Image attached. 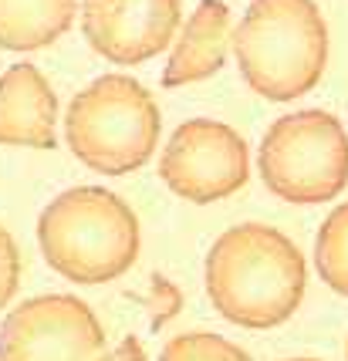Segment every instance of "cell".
Instances as JSON below:
<instances>
[{
    "instance_id": "obj_9",
    "label": "cell",
    "mask_w": 348,
    "mask_h": 361,
    "mask_svg": "<svg viewBox=\"0 0 348 361\" xmlns=\"http://www.w3.org/2000/svg\"><path fill=\"white\" fill-rule=\"evenodd\" d=\"M58 98L34 64H14L0 78V145L54 149Z\"/></svg>"
},
{
    "instance_id": "obj_14",
    "label": "cell",
    "mask_w": 348,
    "mask_h": 361,
    "mask_svg": "<svg viewBox=\"0 0 348 361\" xmlns=\"http://www.w3.org/2000/svg\"><path fill=\"white\" fill-rule=\"evenodd\" d=\"M145 307H149V331H162L169 317H176L183 311V290H179L176 283L166 281L162 274H152V277H149Z\"/></svg>"
},
{
    "instance_id": "obj_11",
    "label": "cell",
    "mask_w": 348,
    "mask_h": 361,
    "mask_svg": "<svg viewBox=\"0 0 348 361\" xmlns=\"http://www.w3.org/2000/svg\"><path fill=\"white\" fill-rule=\"evenodd\" d=\"M78 11V0H0V47L37 51L61 37Z\"/></svg>"
},
{
    "instance_id": "obj_3",
    "label": "cell",
    "mask_w": 348,
    "mask_h": 361,
    "mask_svg": "<svg viewBox=\"0 0 348 361\" xmlns=\"http://www.w3.org/2000/svg\"><path fill=\"white\" fill-rule=\"evenodd\" d=\"M240 75L257 94L291 102L311 92L328 61V27L315 0H251L234 31Z\"/></svg>"
},
{
    "instance_id": "obj_17",
    "label": "cell",
    "mask_w": 348,
    "mask_h": 361,
    "mask_svg": "<svg viewBox=\"0 0 348 361\" xmlns=\"http://www.w3.org/2000/svg\"><path fill=\"white\" fill-rule=\"evenodd\" d=\"M287 361H318V358H287Z\"/></svg>"
},
{
    "instance_id": "obj_16",
    "label": "cell",
    "mask_w": 348,
    "mask_h": 361,
    "mask_svg": "<svg viewBox=\"0 0 348 361\" xmlns=\"http://www.w3.org/2000/svg\"><path fill=\"white\" fill-rule=\"evenodd\" d=\"M98 361H149V358L143 355V345H139V338H132V334H128L126 341L115 348L112 355H102Z\"/></svg>"
},
{
    "instance_id": "obj_13",
    "label": "cell",
    "mask_w": 348,
    "mask_h": 361,
    "mask_svg": "<svg viewBox=\"0 0 348 361\" xmlns=\"http://www.w3.org/2000/svg\"><path fill=\"white\" fill-rule=\"evenodd\" d=\"M159 361H253V358L240 345L227 341L220 334L190 331V334H179L173 341H166Z\"/></svg>"
},
{
    "instance_id": "obj_18",
    "label": "cell",
    "mask_w": 348,
    "mask_h": 361,
    "mask_svg": "<svg viewBox=\"0 0 348 361\" xmlns=\"http://www.w3.org/2000/svg\"><path fill=\"white\" fill-rule=\"evenodd\" d=\"M345 358H348V348H345Z\"/></svg>"
},
{
    "instance_id": "obj_7",
    "label": "cell",
    "mask_w": 348,
    "mask_h": 361,
    "mask_svg": "<svg viewBox=\"0 0 348 361\" xmlns=\"http://www.w3.org/2000/svg\"><path fill=\"white\" fill-rule=\"evenodd\" d=\"M159 176L176 196L190 203H213L247 183L251 152L237 128L217 118H190L166 142Z\"/></svg>"
},
{
    "instance_id": "obj_8",
    "label": "cell",
    "mask_w": 348,
    "mask_h": 361,
    "mask_svg": "<svg viewBox=\"0 0 348 361\" xmlns=\"http://www.w3.org/2000/svg\"><path fill=\"white\" fill-rule=\"evenodd\" d=\"M81 31L105 61L143 64L179 31V0H85Z\"/></svg>"
},
{
    "instance_id": "obj_10",
    "label": "cell",
    "mask_w": 348,
    "mask_h": 361,
    "mask_svg": "<svg viewBox=\"0 0 348 361\" xmlns=\"http://www.w3.org/2000/svg\"><path fill=\"white\" fill-rule=\"evenodd\" d=\"M227 41H230V7L223 0H203L179 31L173 58L162 71V85L179 88L217 75L227 61Z\"/></svg>"
},
{
    "instance_id": "obj_4",
    "label": "cell",
    "mask_w": 348,
    "mask_h": 361,
    "mask_svg": "<svg viewBox=\"0 0 348 361\" xmlns=\"http://www.w3.org/2000/svg\"><path fill=\"white\" fill-rule=\"evenodd\" d=\"M64 139L78 162L95 173H136L149 162L159 139L156 98L136 78L102 75L68 105Z\"/></svg>"
},
{
    "instance_id": "obj_15",
    "label": "cell",
    "mask_w": 348,
    "mask_h": 361,
    "mask_svg": "<svg viewBox=\"0 0 348 361\" xmlns=\"http://www.w3.org/2000/svg\"><path fill=\"white\" fill-rule=\"evenodd\" d=\"M17 283H20V253L14 236L0 226V307H7V300L17 294Z\"/></svg>"
},
{
    "instance_id": "obj_1",
    "label": "cell",
    "mask_w": 348,
    "mask_h": 361,
    "mask_svg": "<svg viewBox=\"0 0 348 361\" xmlns=\"http://www.w3.org/2000/svg\"><path fill=\"white\" fill-rule=\"evenodd\" d=\"M308 264L294 240L268 223H240L206 253V298L237 328L268 331L298 311Z\"/></svg>"
},
{
    "instance_id": "obj_2",
    "label": "cell",
    "mask_w": 348,
    "mask_h": 361,
    "mask_svg": "<svg viewBox=\"0 0 348 361\" xmlns=\"http://www.w3.org/2000/svg\"><path fill=\"white\" fill-rule=\"evenodd\" d=\"M37 243L54 274L75 283H109L139 257V220L112 189L75 186L44 206Z\"/></svg>"
},
{
    "instance_id": "obj_5",
    "label": "cell",
    "mask_w": 348,
    "mask_h": 361,
    "mask_svg": "<svg viewBox=\"0 0 348 361\" xmlns=\"http://www.w3.org/2000/svg\"><path fill=\"white\" fill-rule=\"evenodd\" d=\"M264 186L287 203H328L348 186V132L321 109L281 115L257 152Z\"/></svg>"
},
{
    "instance_id": "obj_12",
    "label": "cell",
    "mask_w": 348,
    "mask_h": 361,
    "mask_svg": "<svg viewBox=\"0 0 348 361\" xmlns=\"http://www.w3.org/2000/svg\"><path fill=\"white\" fill-rule=\"evenodd\" d=\"M315 267L335 294L348 298V203L328 213L315 243Z\"/></svg>"
},
{
    "instance_id": "obj_6",
    "label": "cell",
    "mask_w": 348,
    "mask_h": 361,
    "mask_svg": "<svg viewBox=\"0 0 348 361\" xmlns=\"http://www.w3.org/2000/svg\"><path fill=\"white\" fill-rule=\"evenodd\" d=\"M102 348L95 311L71 294L24 300L0 324V361H98Z\"/></svg>"
}]
</instances>
